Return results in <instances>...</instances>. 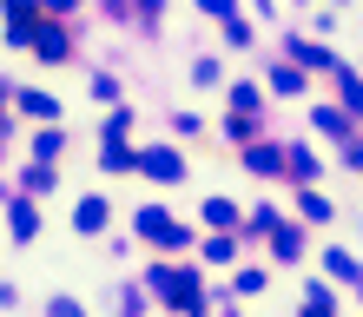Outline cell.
<instances>
[{
	"instance_id": "1",
	"label": "cell",
	"mask_w": 363,
	"mask_h": 317,
	"mask_svg": "<svg viewBox=\"0 0 363 317\" xmlns=\"http://www.w3.org/2000/svg\"><path fill=\"white\" fill-rule=\"evenodd\" d=\"M152 284L165 291V304H179V311L205 304V291H199V278H191V271H152Z\"/></svg>"
},
{
	"instance_id": "2",
	"label": "cell",
	"mask_w": 363,
	"mask_h": 317,
	"mask_svg": "<svg viewBox=\"0 0 363 317\" xmlns=\"http://www.w3.org/2000/svg\"><path fill=\"white\" fill-rule=\"evenodd\" d=\"M139 238H152V245H185L191 231L172 225V211H159V205H152V211H139Z\"/></svg>"
},
{
	"instance_id": "3",
	"label": "cell",
	"mask_w": 363,
	"mask_h": 317,
	"mask_svg": "<svg viewBox=\"0 0 363 317\" xmlns=\"http://www.w3.org/2000/svg\"><path fill=\"white\" fill-rule=\"evenodd\" d=\"M139 172L159 179V185H172V179H185V159L172 152V145H152V152H139Z\"/></svg>"
},
{
	"instance_id": "4",
	"label": "cell",
	"mask_w": 363,
	"mask_h": 317,
	"mask_svg": "<svg viewBox=\"0 0 363 317\" xmlns=\"http://www.w3.org/2000/svg\"><path fill=\"white\" fill-rule=\"evenodd\" d=\"M291 60H297L304 73H337V53L317 47V40H291Z\"/></svg>"
},
{
	"instance_id": "5",
	"label": "cell",
	"mask_w": 363,
	"mask_h": 317,
	"mask_svg": "<svg viewBox=\"0 0 363 317\" xmlns=\"http://www.w3.org/2000/svg\"><path fill=\"white\" fill-rule=\"evenodd\" d=\"M284 172H291L297 185H311L317 172H324V165H317V152H311V145H291V152H284Z\"/></svg>"
},
{
	"instance_id": "6",
	"label": "cell",
	"mask_w": 363,
	"mask_h": 317,
	"mask_svg": "<svg viewBox=\"0 0 363 317\" xmlns=\"http://www.w3.org/2000/svg\"><path fill=\"white\" fill-rule=\"evenodd\" d=\"M311 119H317V133H330V139H350V133H357V126H350V113H344V106H317V113H311Z\"/></svg>"
},
{
	"instance_id": "7",
	"label": "cell",
	"mask_w": 363,
	"mask_h": 317,
	"mask_svg": "<svg viewBox=\"0 0 363 317\" xmlns=\"http://www.w3.org/2000/svg\"><path fill=\"white\" fill-rule=\"evenodd\" d=\"M245 172H258V179L284 172V152H277V145H251V152H245Z\"/></svg>"
},
{
	"instance_id": "8",
	"label": "cell",
	"mask_w": 363,
	"mask_h": 317,
	"mask_svg": "<svg viewBox=\"0 0 363 317\" xmlns=\"http://www.w3.org/2000/svg\"><path fill=\"white\" fill-rule=\"evenodd\" d=\"M271 251H277V258H297V251H304V231L277 218V225H271Z\"/></svg>"
},
{
	"instance_id": "9",
	"label": "cell",
	"mask_w": 363,
	"mask_h": 317,
	"mask_svg": "<svg viewBox=\"0 0 363 317\" xmlns=\"http://www.w3.org/2000/svg\"><path fill=\"white\" fill-rule=\"evenodd\" d=\"M324 271H330L337 284H363V271H357V258H350V251H324Z\"/></svg>"
},
{
	"instance_id": "10",
	"label": "cell",
	"mask_w": 363,
	"mask_h": 317,
	"mask_svg": "<svg viewBox=\"0 0 363 317\" xmlns=\"http://www.w3.org/2000/svg\"><path fill=\"white\" fill-rule=\"evenodd\" d=\"M205 225H211V231L238 225V205H231V199H205Z\"/></svg>"
},
{
	"instance_id": "11",
	"label": "cell",
	"mask_w": 363,
	"mask_h": 317,
	"mask_svg": "<svg viewBox=\"0 0 363 317\" xmlns=\"http://www.w3.org/2000/svg\"><path fill=\"white\" fill-rule=\"evenodd\" d=\"M271 93H284V99L304 93V67H277V73H271Z\"/></svg>"
},
{
	"instance_id": "12",
	"label": "cell",
	"mask_w": 363,
	"mask_h": 317,
	"mask_svg": "<svg viewBox=\"0 0 363 317\" xmlns=\"http://www.w3.org/2000/svg\"><path fill=\"white\" fill-rule=\"evenodd\" d=\"M79 231H106V199H86L79 205V218H73Z\"/></svg>"
},
{
	"instance_id": "13",
	"label": "cell",
	"mask_w": 363,
	"mask_h": 317,
	"mask_svg": "<svg viewBox=\"0 0 363 317\" xmlns=\"http://www.w3.org/2000/svg\"><path fill=\"white\" fill-rule=\"evenodd\" d=\"M304 218H311V225H330L337 211H330V199H324V192H304Z\"/></svg>"
},
{
	"instance_id": "14",
	"label": "cell",
	"mask_w": 363,
	"mask_h": 317,
	"mask_svg": "<svg viewBox=\"0 0 363 317\" xmlns=\"http://www.w3.org/2000/svg\"><path fill=\"white\" fill-rule=\"evenodd\" d=\"M337 87H344V106H350V113H363V79L337 67Z\"/></svg>"
},
{
	"instance_id": "15",
	"label": "cell",
	"mask_w": 363,
	"mask_h": 317,
	"mask_svg": "<svg viewBox=\"0 0 363 317\" xmlns=\"http://www.w3.org/2000/svg\"><path fill=\"white\" fill-rule=\"evenodd\" d=\"M231 106H238V113H258L264 93H258V87H231Z\"/></svg>"
},
{
	"instance_id": "16",
	"label": "cell",
	"mask_w": 363,
	"mask_h": 317,
	"mask_svg": "<svg viewBox=\"0 0 363 317\" xmlns=\"http://www.w3.org/2000/svg\"><path fill=\"white\" fill-rule=\"evenodd\" d=\"M33 40H40V53H47V60L67 53V33H53V27H47V33H33Z\"/></svg>"
},
{
	"instance_id": "17",
	"label": "cell",
	"mask_w": 363,
	"mask_h": 317,
	"mask_svg": "<svg viewBox=\"0 0 363 317\" xmlns=\"http://www.w3.org/2000/svg\"><path fill=\"white\" fill-rule=\"evenodd\" d=\"M27 113H33V119H60V106H53L47 93H27Z\"/></svg>"
},
{
	"instance_id": "18",
	"label": "cell",
	"mask_w": 363,
	"mask_h": 317,
	"mask_svg": "<svg viewBox=\"0 0 363 317\" xmlns=\"http://www.w3.org/2000/svg\"><path fill=\"white\" fill-rule=\"evenodd\" d=\"M330 304H337V298H330L324 284H304V311H330Z\"/></svg>"
},
{
	"instance_id": "19",
	"label": "cell",
	"mask_w": 363,
	"mask_h": 317,
	"mask_svg": "<svg viewBox=\"0 0 363 317\" xmlns=\"http://www.w3.org/2000/svg\"><path fill=\"white\" fill-rule=\"evenodd\" d=\"M13 238H33V205H13Z\"/></svg>"
},
{
	"instance_id": "20",
	"label": "cell",
	"mask_w": 363,
	"mask_h": 317,
	"mask_svg": "<svg viewBox=\"0 0 363 317\" xmlns=\"http://www.w3.org/2000/svg\"><path fill=\"white\" fill-rule=\"evenodd\" d=\"M344 165H350V172H363V139H357V133L344 139Z\"/></svg>"
},
{
	"instance_id": "21",
	"label": "cell",
	"mask_w": 363,
	"mask_h": 317,
	"mask_svg": "<svg viewBox=\"0 0 363 317\" xmlns=\"http://www.w3.org/2000/svg\"><path fill=\"white\" fill-rule=\"evenodd\" d=\"M199 7H205L211 20H231V0H199Z\"/></svg>"
},
{
	"instance_id": "22",
	"label": "cell",
	"mask_w": 363,
	"mask_h": 317,
	"mask_svg": "<svg viewBox=\"0 0 363 317\" xmlns=\"http://www.w3.org/2000/svg\"><path fill=\"white\" fill-rule=\"evenodd\" d=\"M297 7H311V0H297Z\"/></svg>"
}]
</instances>
